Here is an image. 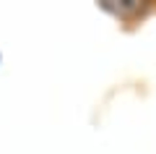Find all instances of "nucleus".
Returning a JSON list of instances; mask_svg holds the SVG:
<instances>
[{"mask_svg":"<svg viewBox=\"0 0 156 154\" xmlns=\"http://www.w3.org/2000/svg\"><path fill=\"white\" fill-rule=\"evenodd\" d=\"M101 8L109 13H117V16H128V13H135L140 8L138 0H101Z\"/></svg>","mask_w":156,"mask_h":154,"instance_id":"f257e3e1","label":"nucleus"}]
</instances>
